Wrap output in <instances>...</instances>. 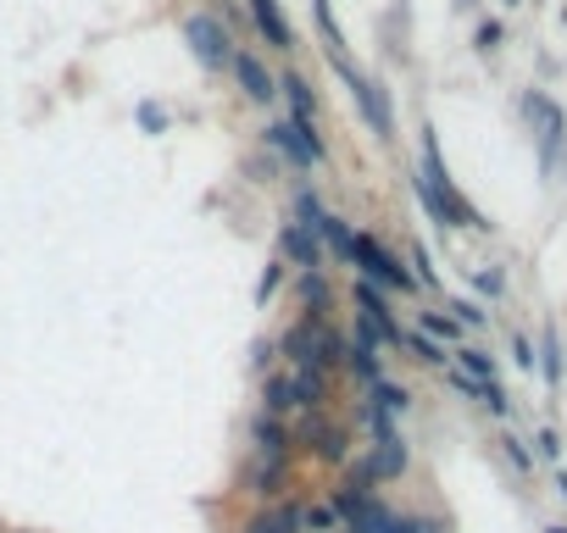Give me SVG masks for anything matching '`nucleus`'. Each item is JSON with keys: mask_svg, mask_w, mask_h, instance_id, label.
<instances>
[{"mask_svg": "<svg viewBox=\"0 0 567 533\" xmlns=\"http://www.w3.org/2000/svg\"><path fill=\"white\" fill-rule=\"evenodd\" d=\"M228 72H234V83H239V89H246V101H251V106H273V101H279V78L262 67V56L239 50Z\"/></svg>", "mask_w": 567, "mask_h": 533, "instance_id": "9d476101", "label": "nucleus"}, {"mask_svg": "<svg viewBox=\"0 0 567 533\" xmlns=\"http://www.w3.org/2000/svg\"><path fill=\"white\" fill-rule=\"evenodd\" d=\"M512 362H518V367H523V373H534V362H540V355H534V344H529V339H523V333H518V339H512Z\"/></svg>", "mask_w": 567, "mask_h": 533, "instance_id": "58836bf2", "label": "nucleus"}, {"mask_svg": "<svg viewBox=\"0 0 567 533\" xmlns=\"http://www.w3.org/2000/svg\"><path fill=\"white\" fill-rule=\"evenodd\" d=\"M412 266H418V273H412L418 284H429V290L440 284V273H434V256H429V245H412Z\"/></svg>", "mask_w": 567, "mask_h": 533, "instance_id": "2f4dec72", "label": "nucleus"}, {"mask_svg": "<svg viewBox=\"0 0 567 533\" xmlns=\"http://www.w3.org/2000/svg\"><path fill=\"white\" fill-rule=\"evenodd\" d=\"M367 400L384 411V417H400V411H407L412 406V395H407V384H389V378H378L373 389H367Z\"/></svg>", "mask_w": 567, "mask_h": 533, "instance_id": "b1692460", "label": "nucleus"}, {"mask_svg": "<svg viewBox=\"0 0 567 533\" xmlns=\"http://www.w3.org/2000/svg\"><path fill=\"white\" fill-rule=\"evenodd\" d=\"M279 95L290 101V128H295L317 156H329V145L317 139V95H311V83H306L300 72H284V78H279Z\"/></svg>", "mask_w": 567, "mask_h": 533, "instance_id": "6e6552de", "label": "nucleus"}, {"mask_svg": "<svg viewBox=\"0 0 567 533\" xmlns=\"http://www.w3.org/2000/svg\"><path fill=\"white\" fill-rule=\"evenodd\" d=\"M279 250H284V261L300 266V273H322V261H329V250H322V234H311V228H300V223H284Z\"/></svg>", "mask_w": 567, "mask_h": 533, "instance_id": "9b49d317", "label": "nucleus"}, {"mask_svg": "<svg viewBox=\"0 0 567 533\" xmlns=\"http://www.w3.org/2000/svg\"><path fill=\"white\" fill-rule=\"evenodd\" d=\"M534 444H540V456H545V462H556V456H562V439H556V428H540V439H534Z\"/></svg>", "mask_w": 567, "mask_h": 533, "instance_id": "ea45409f", "label": "nucleus"}, {"mask_svg": "<svg viewBox=\"0 0 567 533\" xmlns=\"http://www.w3.org/2000/svg\"><path fill=\"white\" fill-rule=\"evenodd\" d=\"M334 67H340V78H345V89H351V101H356V112L367 117V128L378 134V139H389L395 134V123H389V101H384V89L367 78V72H356L345 56H334Z\"/></svg>", "mask_w": 567, "mask_h": 533, "instance_id": "0eeeda50", "label": "nucleus"}, {"mask_svg": "<svg viewBox=\"0 0 567 533\" xmlns=\"http://www.w3.org/2000/svg\"><path fill=\"white\" fill-rule=\"evenodd\" d=\"M545 533H567V528H545Z\"/></svg>", "mask_w": 567, "mask_h": 533, "instance_id": "79ce46f5", "label": "nucleus"}, {"mask_svg": "<svg viewBox=\"0 0 567 533\" xmlns=\"http://www.w3.org/2000/svg\"><path fill=\"white\" fill-rule=\"evenodd\" d=\"M184 39H190V50H195V61L206 67V72H223V67H234V39H228V29H223V18H212V12H195V18H184Z\"/></svg>", "mask_w": 567, "mask_h": 533, "instance_id": "20e7f679", "label": "nucleus"}, {"mask_svg": "<svg viewBox=\"0 0 567 533\" xmlns=\"http://www.w3.org/2000/svg\"><path fill=\"white\" fill-rule=\"evenodd\" d=\"M300 533H345V517L334 511V500H311L300 506Z\"/></svg>", "mask_w": 567, "mask_h": 533, "instance_id": "aec40b11", "label": "nucleus"}, {"mask_svg": "<svg viewBox=\"0 0 567 533\" xmlns=\"http://www.w3.org/2000/svg\"><path fill=\"white\" fill-rule=\"evenodd\" d=\"M423 333H429V339H445V344H451V339H462V322H456L451 311H423Z\"/></svg>", "mask_w": 567, "mask_h": 533, "instance_id": "bb28decb", "label": "nucleus"}, {"mask_svg": "<svg viewBox=\"0 0 567 533\" xmlns=\"http://www.w3.org/2000/svg\"><path fill=\"white\" fill-rule=\"evenodd\" d=\"M322 217H329V212H322V201H317V190H311V184H306V190H295V223L317 234V228H322Z\"/></svg>", "mask_w": 567, "mask_h": 533, "instance_id": "a878e982", "label": "nucleus"}, {"mask_svg": "<svg viewBox=\"0 0 567 533\" xmlns=\"http://www.w3.org/2000/svg\"><path fill=\"white\" fill-rule=\"evenodd\" d=\"M351 266H356V279H367V284H378V290H400V295L418 290L412 266H400V256H389L373 234H356V239H351Z\"/></svg>", "mask_w": 567, "mask_h": 533, "instance_id": "7ed1b4c3", "label": "nucleus"}, {"mask_svg": "<svg viewBox=\"0 0 567 533\" xmlns=\"http://www.w3.org/2000/svg\"><path fill=\"white\" fill-rule=\"evenodd\" d=\"M239 533H284V528H279V517H273V506H268V511L246 517V528H239Z\"/></svg>", "mask_w": 567, "mask_h": 533, "instance_id": "e433bc0d", "label": "nucleus"}, {"mask_svg": "<svg viewBox=\"0 0 567 533\" xmlns=\"http://www.w3.org/2000/svg\"><path fill=\"white\" fill-rule=\"evenodd\" d=\"M311 12H317V29H322V39H329V50L340 56V23L329 12V0H311Z\"/></svg>", "mask_w": 567, "mask_h": 533, "instance_id": "7c9ffc66", "label": "nucleus"}, {"mask_svg": "<svg viewBox=\"0 0 567 533\" xmlns=\"http://www.w3.org/2000/svg\"><path fill=\"white\" fill-rule=\"evenodd\" d=\"M407 344L418 350V362H429V367H445V344H440V339H429V333H407Z\"/></svg>", "mask_w": 567, "mask_h": 533, "instance_id": "cd10ccee", "label": "nucleus"}, {"mask_svg": "<svg viewBox=\"0 0 567 533\" xmlns=\"http://www.w3.org/2000/svg\"><path fill=\"white\" fill-rule=\"evenodd\" d=\"M478 406H484V411H496V417H507V411H512V400H507V389H501V384H484V389H478Z\"/></svg>", "mask_w": 567, "mask_h": 533, "instance_id": "473e14b6", "label": "nucleus"}, {"mask_svg": "<svg viewBox=\"0 0 567 533\" xmlns=\"http://www.w3.org/2000/svg\"><path fill=\"white\" fill-rule=\"evenodd\" d=\"M268 145H273L284 161H295V167H317V161H322V156H317V150L290 128V123H268Z\"/></svg>", "mask_w": 567, "mask_h": 533, "instance_id": "f3484780", "label": "nucleus"}, {"mask_svg": "<svg viewBox=\"0 0 567 533\" xmlns=\"http://www.w3.org/2000/svg\"><path fill=\"white\" fill-rule=\"evenodd\" d=\"M351 300H356V322H362V328H373L384 350H400V344H407V328L395 322V311H389V300H384V290H378V284L356 279V284H351Z\"/></svg>", "mask_w": 567, "mask_h": 533, "instance_id": "423d86ee", "label": "nucleus"}, {"mask_svg": "<svg viewBox=\"0 0 567 533\" xmlns=\"http://www.w3.org/2000/svg\"><path fill=\"white\" fill-rule=\"evenodd\" d=\"M262 411H268V417H279V422L295 411V389H290V373H273V378L262 384Z\"/></svg>", "mask_w": 567, "mask_h": 533, "instance_id": "412c9836", "label": "nucleus"}, {"mask_svg": "<svg viewBox=\"0 0 567 533\" xmlns=\"http://www.w3.org/2000/svg\"><path fill=\"white\" fill-rule=\"evenodd\" d=\"M139 128H145V134H161V128H168V112H161L156 101H139Z\"/></svg>", "mask_w": 567, "mask_h": 533, "instance_id": "c9c22d12", "label": "nucleus"}, {"mask_svg": "<svg viewBox=\"0 0 567 533\" xmlns=\"http://www.w3.org/2000/svg\"><path fill=\"white\" fill-rule=\"evenodd\" d=\"M378 533H445V522L429 511H389V522Z\"/></svg>", "mask_w": 567, "mask_h": 533, "instance_id": "4be33fe9", "label": "nucleus"}, {"mask_svg": "<svg viewBox=\"0 0 567 533\" xmlns=\"http://www.w3.org/2000/svg\"><path fill=\"white\" fill-rule=\"evenodd\" d=\"M295 444H306V451H311L317 462L345 467V456H351V428H345V422H334L329 411H311V417H300Z\"/></svg>", "mask_w": 567, "mask_h": 533, "instance_id": "39448f33", "label": "nucleus"}, {"mask_svg": "<svg viewBox=\"0 0 567 533\" xmlns=\"http://www.w3.org/2000/svg\"><path fill=\"white\" fill-rule=\"evenodd\" d=\"M540 373H545V384L562 378V344H556V333H545V344H540Z\"/></svg>", "mask_w": 567, "mask_h": 533, "instance_id": "c756f323", "label": "nucleus"}, {"mask_svg": "<svg viewBox=\"0 0 567 533\" xmlns=\"http://www.w3.org/2000/svg\"><path fill=\"white\" fill-rule=\"evenodd\" d=\"M279 284H284V261H268L262 279H257V306H268V300L279 295Z\"/></svg>", "mask_w": 567, "mask_h": 533, "instance_id": "c85d7f7f", "label": "nucleus"}, {"mask_svg": "<svg viewBox=\"0 0 567 533\" xmlns=\"http://www.w3.org/2000/svg\"><path fill=\"white\" fill-rule=\"evenodd\" d=\"M451 311H456V322H462V328H484V322H490V311H484L478 300H456Z\"/></svg>", "mask_w": 567, "mask_h": 533, "instance_id": "f704fd0d", "label": "nucleus"}, {"mask_svg": "<svg viewBox=\"0 0 567 533\" xmlns=\"http://www.w3.org/2000/svg\"><path fill=\"white\" fill-rule=\"evenodd\" d=\"M523 112H529V123L540 128V145H545V161L562 150V134H567V123H562V106L556 101H545V95H529L523 101Z\"/></svg>", "mask_w": 567, "mask_h": 533, "instance_id": "4468645a", "label": "nucleus"}, {"mask_svg": "<svg viewBox=\"0 0 567 533\" xmlns=\"http://www.w3.org/2000/svg\"><path fill=\"white\" fill-rule=\"evenodd\" d=\"M418 195H423V206H429V217L440 223V228H490L467 201H462V190L451 184V172H445V161H440V139H434V128H423V167H418Z\"/></svg>", "mask_w": 567, "mask_h": 533, "instance_id": "f257e3e1", "label": "nucleus"}, {"mask_svg": "<svg viewBox=\"0 0 567 533\" xmlns=\"http://www.w3.org/2000/svg\"><path fill=\"white\" fill-rule=\"evenodd\" d=\"M251 451H257V462H290V451H295V433H290L279 417L257 411V417H251Z\"/></svg>", "mask_w": 567, "mask_h": 533, "instance_id": "f8f14e48", "label": "nucleus"}, {"mask_svg": "<svg viewBox=\"0 0 567 533\" xmlns=\"http://www.w3.org/2000/svg\"><path fill=\"white\" fill-rule=\"evenodd\" d=\"M456 373L473 378V384H496V355L478 350V344H462V350H456Z\"/></svg>", "mask_w": 567, "mask_h": 533, "instance_id": "6ab92c4d", "label": "nucleus"}, {"mask_svg": "<svg viewBox=\"0 0 567 533\" xmlns=\"http://www.w3.org/2000/svg\"><path fill=\"white\" fill-rule=\"evenodd\" d=\"M290 389H295V411H329V373H317V367H290Z\"/></svg>", "mask_w": 567, "mask_h": 533, "instance_id": "ddd939ff", "label": "nucleus"}, {"mask_svg": "<svg viewBox=\"0 0 567 533\" xmlns=\"http://www.w3.org/2000/svg\"><path fill=\"white\" fill-rule=\"evenodd\" d=\"M501 45V23H478V50H496Z\"/></svg>", "mask_w": 567, "mask_h": 533, "instance_id": "a19ab883", "label": "nucleus"}, {"mask_svg": "<svg viewBox=\"0 0 567 533\" xmlns=\"http://www.w3.org/2000/svg\"><path fill=\"white\" fill-rule=\"evenodd\" d=\"M300 300L311 306V317H322L334 306V284H329V273H300Z\"/></svg>", "mask_w": 567, "mask_h": 533, "instance_id": "5701e85b", "label": "nucleus"}, {"mask_svg": "<svg viewBox=\"0 0 567 533\" xmlns=\"http://www.w3.org/2000/svg\"><path fill=\"white\" fill-rule=\"evenodd\" d=\"M501 444H507V462H512L518 473H534V456L523 451V439H501Z\"/></svg>", "mask_w": 567, "mask_h": 533, "instance_id": "4c0bfd02", "label": "nucleus"}, {"mask_svg": "<svg viewBox=\"0 0 567 533\" xmlns=\"http://www.w3.org/2000/svg\"><path fill=\"white\" fill-rule=\"evenodd\" d=\"M473 290H478V295H501V290H507L501 266H478V273H473Z\"/></svg>", "mask_w": 567, "mask_h": 533, "instance_id": "72a5a7b5", "label": "nucleus"}, {"mask_svg": "<svg viewBox=\"0 0 567 533\" xmlns=\"http://www.w3.org/2000/svg\"><path fill=\"white\" fill-rule=\"evenodd\" d=\"M284 350H290V362L295 367H317V373H334V367H345V339L329 328V317H300L284 339H279Z\"/></svg>", "mask_w": 567, "mask_h": 533, "instance_id": "f03ea898", "label": "nucleus"}, {"mask_svg": "<svg viewBox=\"0 0 567 533\" xmlns=\"http://www.w3.org/2000/svg\"><path fill=\"white\" fill-rule=\"evenodd\" d=\"M317 234H322V250H334L340 261H351V239H356V234H351V223H345V217H334V212H329Z\"/></svg>", "mask_w": 567, "mask_h": 533, "instance_id": "393cba45", "label": "nucleus"}, {"mask_svg": "<svg viewBox=\"0 0 567 533\" xmlns=\"http://www.w3.org/2000/svg\"><path fill=\"white\" fill-rule=\"evenodd\" d=\"M251 18H257V29L268 34L273 50H295V34H290V23L279 12V0H251Z\"/></svg>", "mask_w": 567, "mask_h": 533, "instance_id": "a211bd4d", "label": "nucleus"}, {"mask_svg": "<svg viewBox=\"0 0 567 533\" xmlns=\"http://www.w3.org/2000/svg\"><path fill=\"white\" fill-rule=\"evenodd\" d=\"M284 478H290V462H257L251 456V467H246V495H257V500H273L279 489H284Z\"/></svg>", "mask_w": 567, "mask_h": 533, "instance_id": "dca6fc26", "label": "nucleus"}, {"mask_svg": "<svg viewBox=\"0 0 567 533\" xmlns=\"http://www.w3.org/2000/svg\"><path fill=\"white\" fill-rule=\"evenodd\" d=\"M507 7H518V0H507Z\"/></svg>", "mask_w": 567, "mask_h": 533, "instance_id": "37998d69", "label": "nucleus"}, {"mask_svg": "<svg viewBox=\"0 0 567 533\" xmlns=\"http://www.w3.org/2000/svg\"><path fill=\"white\" fill-rule=\"evenodd\" d=\"M407 462H412L407 439H400V433H389V439H373V444H367V456H362L351 473H356V478H367V484H389V478H400V473H407Z\"/></svg>", "mask_w": 567, "mask_h": 533, "instance_id": "1a4fd4ad", "label": "nucleus"}, {"mask_svg": "<svg viewBox=\"0 0 567 533\" xmlns=\"http://www.w3.org/2000/svg\"><path fill=\"white\" fill-rule=\"evenodd\" d=\"M345 373H351V378H362V389H373V384L384 378V355H378V344L345 339Z\"/></svg>", "mask_w": 567, "mask_h": 533, "instance_id": "2eb2a0df", "label": "nucleus"}]
</instances>
